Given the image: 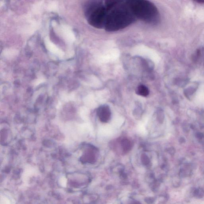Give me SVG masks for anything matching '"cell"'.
I'll list each match as a JSON object with an SVG mask.
<instances>
[{"instance_id": "cell-1", "label": "cell", "mask_w": 204, "mask_h": 204, "mask_svg": "<svg viewBox=\"0 0 204 204\" xmlns=\"http://www.w3.org/2000/svg\"><path fill=\"white\" fill-rule=\"evenodd\" d=\"M122 1L107 2L106 7L107 12L105 29L108 31H115L124 28L131 24L135 17L127 4L123 3ZM108 11V10H107Z\"/></svg>"}, {"instance_id": "cell-2", "label": "cell", "mask_w": 204, "mask_h": 204, "mask_svg": "<svg viewBox=\"0 0 204 204\" xmlns=\"http://www.w3.org/2000/svg\"><path fill=\"white\" fill-rule=\"evenodd\" d=\"M132 13L140 19L148 23H156L159 19V13L156 7L147 1H131L127 2Z\"/></svg>"}, {"instance_id": "cell-3", "label": "cell", "mask_w": 204, "mask_h": 204, "mask_svg": "<svg viewBox=\"0 0 204 204\" xmlns=\"http://www.w3.org/2000/svg\"><path fill=\"white\" fill-rule=\"evenodd\" d=\"M101 2H93L88 4L85 9L87 20L91 25L97 28L105 26L107 9Z\"/></svg>"}, {"instance_id": "cell-4", "label": "cell", "mask_w": 204, "mask_h": 204, "mask_svg": "<svg viewBox=\"0 0 204 204\" xmlns=\"http://www.w3.org/2000/svg\"><path fill=\"white\" fill-rule=\"evenodd\" d=\"M97 115L101 121L107 123L109 121L111 117L109 108L107 106L100 107L97 110Z\"/></svg>"}, {"instance_id": "cell-5", "label": "cell", "mask_w": 204, "mask_h": 204, "mask_svg": "<svg viewBox=\"0 0 204 204\" xmlns=\"http://www.w3.org/2000/svg\"><path fill=\"white\" fill-rule=\"evenodd\" d=\"M136 93L138 95L144 97L147 96L149 94L148 89L144 85L139 86L137 89Z\"/></svg>"}]
</instances>
